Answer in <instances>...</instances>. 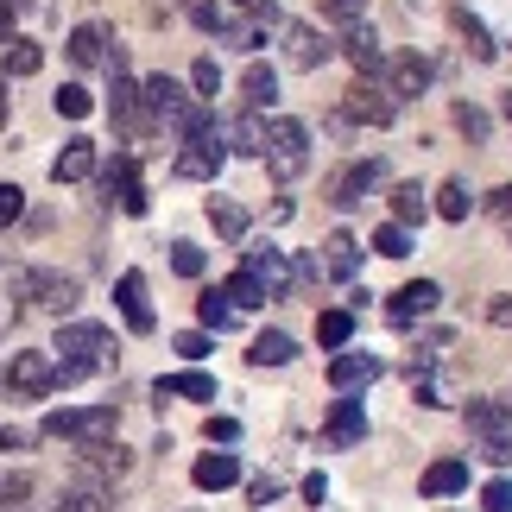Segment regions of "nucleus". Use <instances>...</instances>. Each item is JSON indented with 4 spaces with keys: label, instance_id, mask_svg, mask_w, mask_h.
<instances>
[{
    "label": "nucleus",
    "instance_id": "nucleus-1",
    "mask_svg": "<svg viewBox=\"0 0 512 512\" xmlns=\"http://www.w3.org/2000/svg\"><path fill=\"white\" fill-rule=\"evenodd\" d=\"M114 367V336L102 323H64L57 329V386H76L89 373Z\"/></svg>",
    "mask_w": 512,
    "mask_h": 512
},
{
    "label": "nucleus",
    "instance_id": "nucleus-2",
    "mask_svg": "<svg viewBox=\"0 0 512 512\" xmlns=\"http://www.w3.org/2000/svg\"><path fill=\"white\" fill-rule=\"evenodd\" d=\"M462 424H468V443H475L481 462L512 468V424H506V405L500 399H468Z\"/></svg>",
    "mask_w": 512,
    "mask_h": 512
},
{
    "label": "nucleus",
    "instance_id": "nucleus-3",
    "mask_svg": "<svg viewBox=\"0 0 512 512\" xmlns=\"http://www.w3.org/2000/svg\"><path fill=\"white\" fill-rule=\"evenodd\" d=\"M13 298H26L38 310H51V317H70L76 304H83V285L70 279V272H38V266H19L13 279H7Z\"/></svg>",
    "mask_w": 512,
    "mask_h": 512
},
{
    "label": "nucleus",
    "instance_id": "nucleus-4",
    "mask_svg": "<svg viewBox=\"0 0 512 512\" xmlns=\"http://www.w3.org/2000/svg\"><path fill=\"white\" fill-rule=\"evenodd\" d=\"M260 159H266L272 177H285V184H291V177H304V171H310V127H304V121H291V114H272V121H266V152H260Z\"/></svg>",
    "mask_w": 512,
    "mask_h": 512
},
{
    "label": "nucleus",
    "instance_id": "nucleus-5",
    "mask_svg": "<svg viewBox=\"0 0 512 512\" xmlns=\"http://www.w3.org/2000/svg\"><path fill=\"white\" fill-rule=\"evenodd\" d=\"M121 430V411L114 405H64V411H45V437H57V443H102V437H114Z\"/></svg>",
    "mask_w": 512,
    "mask_h": 512
},
{
    "label": "nucleus",
    "instance_id": "nucleus-6",
    "mask_svg": "<svg viewBox=\"0 0 512 512\" xmlns=\"http://www.w3.org/2000/svg\"><path fill=\"white\" fill-rule=\"evenodd\" d=\"M108 114H114V127H121L133 146H140V140H152V127H159V108L146 102V83H133V76H114Z\"/></svg>",
    "mask_w": 512,
    "mask_h": 512
},
{
    "label": "nucleus",
    "instance_id": "nucleus-7",
    "mask_svg": "<svg viewBox=\"0 0 512 512\" xmlns=\"http://www.w3.org/2000/svg\"><path fill=\"white\" fill-rule=\"evenodd\" d=\"M342 114L361 127H392L399 121V95H392L380 76H354V83L342 89Z\"/></svg>",
    "mask_w": 512,
    "mask_h": 512
},
{
    "label": "nucleus",
    "instance_id": "nucleus-8",
    "mask_svg": "<svg viewBox=\"0 0 512 512\" xmlns=\"http://www.w3.org/2000/svg\"><path fill=\"white\" fill-rule=\"evenodd\" d=\"M7 392H13V399H45V392H57V354L19 348L13 367H7Z\"/></svg>",
    "mask_w": 512,
    "mask_h": 512
},
{
    "label": "nucleus",
    "instance_id": "nucleus-9",
    "mask_svg": "<svg viewBox=\"0 0 512 512\" xmlns=\"http://www.w3.org/2000/svg\"><path fill=\"white\" fill-rule=\"evenodd\" d=\"M380 184H386V159H354V165H342V171L323 184V196H329L336 209H354V203H367Z\"/></svg>",
    "mask_w": 512,
    "mask_h": 512
},
{
    "label": "nucleus",
    "instance_id": "nucleus-10",
    "mask_svg": "<svg viewBox=\"0 0 512 512\" xmlns=\"http://www.w3.org/2000/svg\"><path fill=\"white\" fill-rule=\"evenodd\" d=\"M228 159V146H222V127H209V133H196V140H184V152L171 159V171L184 177V184H215V171H222Z\"/></svg>",
    "mask_w": 512,
    "mask_h": 512
},
{
    "label": "nucleus",
    "instance_id": "nucleus-11",
    "mask_svg": "<svg viewBox=\"0 0 512 512\" xmlns=\"http://www.w3.org/2000/svg\"><path fill=\"white\" fill-rule=\"evenodd\" d=\"M102 190H108V203H121L127 215H146L152 209V196L140 184V159H133V152H121V159L102 171Z\"/></svg>",
    "mask_w": 512,
    "mask_h": 512
},
{
    "label": "nucleus",
    "instance_id": "nucleus-12",
    "mask_svg": "<svg viewBox=\"0 0 512 512\" xmlns=\"http://www.w3.org/2000/svg\"><path fill=\"white\" fill-rule=\"evenodd\" d=\"M336 51H342L336 38L317 32V26H304V19H298V26H285V64H291V70H323Z\"/></svg>",
    "mask_w": 512,
    "mask_h": 512
},
{
    "label": "nucleus",
    "instance_id": "nucleus-13",
    "mask_svg": "<svg viewBox=\"0 0 512 512\" xmlns=\"http://www.w3.org/2000/svg\"><path fill=\"white\" fill-rule=\"evenodd\" d=\"M241 266L272 291V298H291V285H298V272H291V260H285L279 247H247V253H241Z\"/></svg>",
    "mask_w": 512,
    "mask_h": 512
},
{
    "label": "nucleus",
    "instance_id": "nucleus-14",
    "mask_svg": "<svg viewBox=\"0 0 512 512\" xmlns=\"http://www.w3.org/2000/svg\"><path fill=\"white\" fill-rule=\"evenodd\" d=\"M437 298H443V285H437V279H411V285H399V291H392L386 317L399 323V329H411L418 317H430V310H437Z\"/></svg>",
    "mask_w": 512,
    "mask_h": 512
},
{
    "label": "nucleus",
    "instance_id": "nucleus-15",
    "mask_svg": "<svg viewBox=\"0 0 512 512\" xmlns=\"http://www.w3.org/2000/svg\"><path fill=\"white\" fill-rule=\"evenodd\" d=\"M114 304H121V317H127V329L133 336H152V304H146V279L140 272H121V279H114Z\"/></svg>",
    "mask_w": 512,
    "mask_h": 512
},
{
    "label": "nucleus",
    "instance_id": "nucleus-16",
    "mask_svg": "<svg viewBox=\"0 0 512 512\" xmlns=\"http://www.w3.org/2000/svg\"><path fill=\"white\" fill-rule=\"evenodd\" d=\"M380 83L399 95V102H405V95H424V89H430V57H418V51L386 57V76H380Z\"/></svg>",
    "mask_w": 512,
    "mask_h": 512
},
{
    "label": "nucleus",
    "instance_id": "nucleus-17",
    "mask_svg": "<svg viewBox=\"0 0 512 512\" xmlns=\"http://www.w3.org/2000/svg\"><path fill=\"white\" fill-rule=\"evenodd\" d=\"M83 177H95V140L76 133V140H64V152L51 159V184H83Z\"/></svg>",
    "mask_w": 512,
    "mask_h": 512
},
{
    "label": "nucleus",
    "instance_id": "nucleus-18",
    "mask_svg": "<svg viewBox=\"0 0 512 512\" xmlns=\"http://www.w3.org/2000/svg\"><path fill=\"white\" fill-rule=\"evenodd\" d=\"M373 380H380V361H373V354H336V361H329V386L336 392H367Z\"/></svg>",
    "mask_w": 512,
    "mask_h": 512
},
{
    "label": "nucleus",
    "instance_id": "nucleus-19",
    "mask_svg": "<svg viewBox=\"0 0 512 512\" xmlns=\"http://www.w3.org/2000/svg\"><path fill=\"white\" fill-rule=\"evenodd\" d=\"M342 57H348L361 76H386V51H380V38H373V26L342 32Z\"/></svg>",
    "mask_w": 512,
    "mask_h": 512
},
{
    "label": "nucleus",
    "instance_id": "nucleus-20",
    "mask_svg": "<svg viewBox=\"0 0 512 512\" xmlns=\"http://www.w3.org/2000/svg\"><path fill=\"white\" fill-rule=\"evenodd\" d=\"M323 437L336 443V449H354L367 437V411H361V399H336V411H329V424H323Z\"/></svg>",
    "mask_w": 512,
    "mask_h": 512
},
{
    "label": "nucleus",
    "instance_id": "nucleus-21",
    "mask_svg": "<svg viewBox=\"0 0 512 512\" xmlns=\"http://www.w3.org/2000/svg\"><path fill=\"white\" fill-rule=\"evenodd\" d=\"M190 481L203 487V494H222V487H234V481H241V462H234L228 449H209V456H196Z\"/></svg>",
    "mask_w": 512,
    "mask_h": 512
},
{
    "label": "nucleus",
    "instance_id": "nucleus-22",
    "mask_svg": "<svg viewBox=\"0 0 512 512\" xmlns=\"http://www.w3.org/2000/svg\"><path fill=\"white\" fill-rule=\"evenodd\" d=\"M209 228L222 234L228 247H241L247 234H253V215H247L241 203H234V196H209Z\"/></svg>",
    "mask_w": 512,
    "mask_h": 512
},
{
    "label": "nucleus",
    "instance_id": "nucleus-23",
    "mask_svg": "<svg viewBox=\"0 0 512 512\" xmlns=\"http://www.w3.org/2000/svg\"><path fill=\"white\" fill-rule=\"evenodd\" d=\"M462 487H468V462L443 456V462H430V468H424L418 494H424V500H449V494H462Z\"/></svg>",
    "mask_w": 512,
    "mask_h": 512
},
{
    "label": "nucleus",
    "instance_id": "nucleus-24",
    "mask_svg": "<svg viewBox=\"0 0 512 512\" xmlns=\"http://www.w3.org/2000/svg\"><path fill=\"white\" fill-rule=\"evenodd\" d=\"M45 70V45H38V38H7V57H0V76H7V83H19V76H38Z\"/></svg>",
    "mask_w": 512,
    "mask_h": 512
},
{
    "label": "nucleus",
    "instance_id": "nucleus-25",
    "mask_svg": "<svg viewBox=\"0 0 512 512\" xmlns=\"http://www.w3.org/2000/svg\"><path fill=\"white\" fill-rule=\"evenodd\" d=\"M108 51H114V38H108V26H95V19L70 32V64L95 70V64H108Z\"/></svg>",
    "mask_w": 512,
    "mask_h": 512
},
{
    "label": "nucleus",
    "instance_id": "nucleus-26",
    "mask_svg": "<svg viewBox=\"0 0 512 512\" xmlns=\"http://www.w3.org/2000/svg\"><path fill=\"white\" fill-rule=\"evenodd\" d=\"M323 272L329 279H354V272H361V241H354V234H329L323 241Z\"/></svg>",
    "mask_w": 512,
    "mask_h": 512
},
{
    "label": "nucleus",
    "instance_id": "nucleus-27",
    "mask_svg": "<svg viewBox=\"0 0 512 512\" xmlns=\"http://www.w3.org/2000/svg\"><path fill=\"white\" fill-rule=\"evenodd\" d=\"M247 361L253 367H285V361H298V342H291L285 329H260L253 348H247Z\"/></svg>",
    "mask_w": 512,
    "mask_h": 512
},
{
    "label": "nucleus",
    "instance_id": "nucleus-28",
    "mask_svg": "<svg viewBox=\"0 0 512 512\" xmlns=\"http://www.w3.org/2000/svg\"><path fill=\"white\" fill-rule=\"evenodd\" d=\"M177 13H184L196 32H209V38H228V32H234V19L215 7V0H177Z\"/></svg>",
    "mask_w": 512,
    "mask_h": 512
},
{
    "label": "nucleus",
    "instance_id": "nucleus-29",
    "mask_svg": "<svg viewBox=\"0 0 512 512\" xmlns=\"http://www.w3.org/2000/svg\"><path fill=\"white\" fill-rule=\"evenodd\" d=\"M241 102L260 114V108H272L279 102V76H272L266 64H247V76H241Z\"/></svg>",
    "mask_w": 512,
    "mask_h": 512
},
{
    "label": "nucleus",
    "instance_id": "nucleus-30",
    "mask_svg": "<svg viewBox=\"0 0 512 512\" xmlns=\"http://www.w3.org/2000/svg\"><path fill=\"white\" fill-rule=\"evenodd\" d=\"M159 399H215V380L209 373H165Z\"/></svg>",
    "mask_w": 512,
    "mask_h": 512
},
{
    "label": "nucleus",
    "instance_id": "nucleus-31",
    "mask_svg": "<svg viewBox=\"0 0 512 512\" xmlns=\"http://www.w3.org/2000/svg\"><path fill=\"white\" fill-rule=\"evenodd\" d=\"M196 317H203V329H215V336H222V329H234V323H241V304H234L228 291H209V298L196 304Z\"/></svg>",
    "mask_w": 512,
    "mask_h": 512
},
{
    "label": "nucleus",
    "instance_id": "nucleus-32",
    "mask_svg": "<svg viewBox=\"0 0 512 512\" xmlns=\"http://www.w3.org/2000/svg\"><path fill=\"white\" fill-rule=\"evenodd\" d=\"M468 209H475V190H468L462 177H449V184L437 190V215L443 222H468Z\"/></svg>",
    "mask_w": 512,
    "mask_h": 512
},
{
    "label": "nucleus",
    "instance_id": "nucleus-33",
    "mask_svg": "<svg viewBox=\"0 0 512 512\" xmlns=\"http://www.w3.org/2000/svg\"><path fill=\"white\" fill-rule=\"evenodd\" d=\"M228 140H234V152H241V159H260V152H266V121H253V108H247L241 121L228 127Z\"/></svg>",
    "mask_w": 512,
    "mask_h": 512
},
{
    "label": "nucleus",
    "instance_id": "nucleus-34",
    "mask_svg": "<svg viewBox=\"0 0 512 512\" xmlns=\"http://www.w3.org/2000/svg\"><path fill=\"white\" fill-rule=\"evenodd\" d=\"M456 32L468 38V51H475L481 64H494V51H500V45H494V38H487V26H481V19L468 13V7H456Z\"/></svg>",
    "mask_w": 512,
    "mask_h": 512
},
{
    "label": "nucleus",
    "instance_id": "nucleus-35",
    "mask_svg": "<svg viewBox=\"0 0 512 512\" xmlns=\"http://www.w3.org/2000/svg\"><path fill=\"white\" fill-rule=\"evenodd\" d=\"M317 13L329 19V26H342V32L367 26V0H317Z\"/></svg>",
    "mask_w": 512,
    "mask_h": 512
},
{
    "label": "nucleus",
    "instance_id": "nucleus-36",
    "mask_svg": "<svg viewBox=\"0 0 512 512\" xmlns=\"http://www.w3.org/2000/svg\"><path fill=\"white\" fill-rule=\"evenodd\" d=\"M222 291H228V298H234V304H241V310H260V304L272 298V291H266L260 279H253V272H247V266H241V272H234V279H228Z\"/></svg>",
    "mask_w": 512,
    "mask_h": 512
},
{
    "label": "nucleus",
    "instance_id": "nucleus-37",
    "mask_svg": "<svg viewBox=\"0 0 512 512\" xmlns=\"http://www.w3.org/2000/svg\"><path fill=\"white\" fill-rule=\"evenodd\" d=\"M373 253L405 260V253H411V228H405V222H380V228H373Z\"/></svg>",
    "mask_w": 512,
    "mask_h": 512
},
{
    "label": "nucleus",
    "instance_id": "nucleus-38",
    "mask_svg": "<svg viewBox=\"0 0 512 512\" xmlns=\"http://www.w3.org/2000/svg\"><path fill=\"white\" fill-rule=\"evenodd\" d=\"M392 222H424V190L418 184H392Z\"/></svg>",
    "mask_w": 512,
    "mask_h": 512
},
{
    "label": "nucleus",
    "instance_id": "nucleus-39",
    "mask_svg": "<svg viewBox=\"0 0 512 512\" xmlns=\"http://www.w3.org/2000/svg\"><path fill=\"white\" fill-rule=\"evenodd\" d=\"M348 336H354V317H348V310H323V317H317V342L323 348H348Z\"/></svg>",
    "mask_w": 512,
    "mask_h": 512
},
{
    "label": "nucleus",
    "instance_id": "nucleus-40",
    "mask_svg": "<svg viewBox=\"0 0 512 512\" xmlns=\"http://www.w3.org/2000/svg\"><path fill=\"white\" fill-rule=\"evenodd\" d=\"M456 127H462L475 146H487V133H494V121H487V108H475V102H456Z\"/></svg>",
    "mask_w": 512,
    "mask_h": 512
},
{
    "label": "nucleus",
    "instance_id": "nucleus-41",
    "mask_svg": "<svg viewBox=\"0 0 512 512\" xmlns=\"http://www.w3.org/2000/svg\"><path fill=\"white\" fill-rule=\"evenodd\" d=\"M32 500V475L26 468H0V506H26Z\"/></svg>",
    "mask_w": 512,
    "mask_h": 512
},
{
    "label": "nucleus",
    "instance_id": "nucleus-42",
    "mask_svg": "<svg viewBox=\"0 0 512 512\" xmlns=\"http://www.w3.org/2000/svg\"><path fill=\"white\" fill-rule=\"evenodd\" d=\"M89 108H95V95L83 83H64V89H57V114H64V121H83Z\"/></svg>",
    "mask_w": 512,
    "mask_h": 512
},
{
    "label": "nucleus",
    "instance_id": "nucleus-43",
    "mask_svg": "<svg viewBox=\"0 0 512 512\" xmlns=\"http://www.w3.org/2000/svg\"><path fill=\"white\" fill-rule=\"evenodd\" d=\"M51 512H108V500H102V494H95V487L83 481V487H70V494H64V500H57Z\"/></svg>",
    "mask_w": 512,
    "mask_h": 512
},
{
    "label": "nucleus",
    "instance_id": "nucleus-44",
    "mask_svg": "<svg viewBox=\"0 0 512 512\" xmlns=\"http://www.w3.org/2000/svg\"><path fill=\"white\" fill-rule=\"evenodd\" d=\"M171 272H177V279H203V247L177 241V247H171Z\"/></svg>",
    "mask_w": 512,
    "mask_h": 512
},
{
    "label": "nucleus",
    "instance_id": "nucleus-45",
    "mask_svg": "<svg viewBox=\"0 0 512 512\" xmlns=\"http://www.w3.org/2000/svg\"><path fill=\"white\" fill-rule=\"evenodd\" d=\"M171 348H177V354H184V361H203V354H209L215 342H209V329H184V336H177Z\"/></svg>",
    "mask_w": 512,
    "mask_h": 512
},
{
    "label": "nucleus",
    "instance_id": "nucleus-46",
    "mask_svg": "<svg viewBox=\"0 0 512 512\" xmlns=\"http://www.w3.org/2000/svg\"><path fill=\"white\" fill-rule=\"evenodd\" d=\"M190 83H196V95H215V89H222V70H215V57H196Z\"/></svg>",
    "mask_w": 512,
    "mask_h": 512
},
{
    "label": "nucleus",
    "instance_id": "nucleus-47",
    "mask_svg": "<svg viewBox=\"0 0 512 512\" xmlns=\"http://www.w3.org/2000/svg\"><path fill=\"white\" fill-rule=\"evenodd\" d=\"M19 209H26V190H19V184H0V228H13Z\"/></svg>",
    "mask_w": 512,
    "mask_h": 512
},
{
    "label": "nucleus",
    "instance_id": "nucleus-48",
    "mask_svg": "<svg viewBox=\"0 0 512 512\" xmlns=\"http://www.w3.org/2000/svg\"><path fill=\"white\" fill-rule=\"evenodd\" d=\"M228 7H241L247 19H260V26H279V0H228Z\"/></svg>",
    "mask_w": 512,
    "mask_h": 512
},
{
    "label": "nucleus",
    "instance_id": "nucleus-49",
    "mask_svg": "<svg viewBox=\"0 0 512 512\" xmlns=\"http://www.w3.org/2000/svg\"><path fill=\"white\" fill-rule=\"evenodd\" d=\"M481 506L487 512H512V481H487L481 487Z\"/></svg>",
    "mask_w": 512,
    "mask_h": 512
},
{
    "label": "nucleus",
    "instance_id": "nucleus-50",
    "mask_svg": "<svg viewBox=\"0 0 512 512\" xmlns=\"http://www.w3.org/2000/svg\"><path fill=\"white\" fill-rule=\"evenodd\" d=\"M209 443H241V418H209Z\"/></svg>",
    "mask_w": 512,
    "mask_h": 512
},
{
    "label": "nucleus",
    "instance_id": "nucleus-51",
    "mask_svg": "<svg viewBox=\"0 0 512 512\" xmlns=\"http://www.w3.org/2000/svg\"><path fill=\"white\" fill-rule=\"evenodd\" d=\"M487 323H494V329H512V291H500V298L487 304Z\"/></svg>",
    "mask_w": 512,
    "mask_h": 512
},
{
    "label": "nucleus",
    "instance_id": "nucleus-52",
    "mask_svg": "<svg viewBox=\"0 0 512 512\" xmlns=\"http://www.w3.org/2000/svg\"><path fill=\"white\" fill-rule=\"evenodd\" d=\"M487 209H494V215H500V222L512 228V184H500L494 196H487Z\"/></svg>",
    "mask_w": 512,
    "mask_h": 512
},
{
    "label": "nucleus",
    "instance_id": "nucleus-53",
    "mask_svg": "<svg viewBox=\"0 0 512 512\" xmlns=\"http://www.w3.org/2000/svg\"><path fill=\"white\" fill-rule=\"evenodd\" d=\"M247 500H253V506H272V500H279V481H266V475H260V481L247 487Z\"/></svg>",
    "mask_w": 512,
    "mask_h": 512
},
{
    "label": "nucleus",
    "instance_id": "nucleus-54",
    "mask_svg": "<svg viewBox=\"0 0 512 512\" xmlns=\"http://www.w3.org/2000/svg\"><path fill=\"white\" fill-rule=\"evenodd\" d=\"M32 0H0V38H13V13H26Z\"/></svg>",
    "mask_w": 512,
    "mask_h": 512
},
{
    "label": "nucleus",
    "instance_id": "nucleus-55",
    "mask_svg": "<svg viewBox=\"0 0 512 512\" xmlns=\"http://www.w3.org/2000/svg\"><path fill=\"white\" fill-rule=\"evenodd\" d=\"M0 127H7V76H0Z\"/></svg>",
    "mask_w": 512,
    "mask_h": 512
},
{
    "label": "nucleus",
    "instance_id": "nucleus-56",
    "mask_svg": "<svg viewBox=\"0 0 512 512\" xmlns=\"http://www.w3.org/2000/svg\"><path fill=\"white\" fill-rule=\"evenodd\" d=\"M500 405H506V424H512V392H506V399H500Z\"/></svg>",
    "mask_w": 512,
    "mask_h": 512
},
{
    "label": "nucleus",
    "instance_id": "nucleus-57",
    "mask_svg": "<svg viewBox=\"0 0 512 512\" xmlns=\"http://www.w3.org/2000/svg\"><path fill=\"white\" fill-rule=\"evenodd\" d=\"M500 108H506V121H512V95H506V102H500Z\"/></svg>",
    "mask_w": 512,
    "mask_h": 512
},
{
    "label": "nucleus",
    "instance_id": "nucleus-58",
    "mask_svg": "<svg viewBox=\"0 0 512 512\" xmlns=\"http://www.w3.org/2000/svg\"><path fill=\"white\" fill-rule=\"evenodd\" d=\"M0 512H26V506H0Z\"/></svg>",
    "mask_w": 512,
    "mask_h": 512
}]
</instances>
